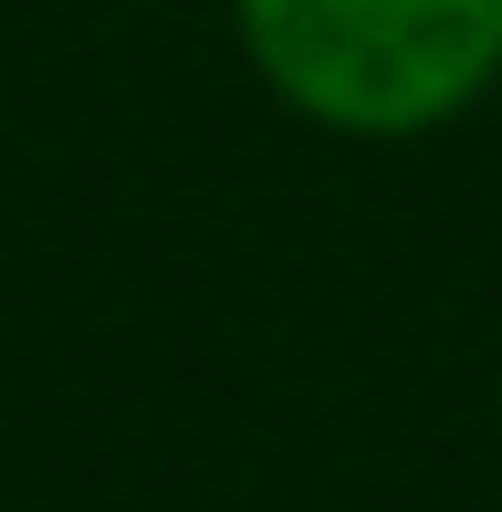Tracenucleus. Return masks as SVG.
Returning <instances> with one entry per match:
<instances>
[{
  "instance_id": "1",
  "label": "nucleus",
  "mask_w": 502,
  "mask_h": 512,
  "mask_svg": "<svg viewBox=\"0 0 502 512\" xmlns=\"http://www.w3.org/2000/svg\"><path fill=\"white\" fill-rule=\"evenodd\" d=\"M251 63L346 136L440 126L492 84L502 0H241Z\"/></svg>"
}]
</instances>
